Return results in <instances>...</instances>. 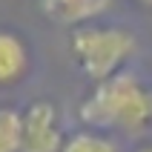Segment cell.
<instances>
[{
	"label": "cell",
	"mask_w": 152,
	"mask_h": 152,
	"mask_svg": "<svg viewBox=\"0 0 152 152\" xmlns=\"http://www.w3.org/2000/svg\"><path fill=\"white\" fill-rule=\"evenodd\" d=\"M80 121L86 126L98 129H126L138 132L152 121V92L135 75H121L95 83L83 103H80Z\"/></svg>",
	"instance_id": "cell-1"
},
{
	"label": "cell",
	"mask_w": 152,
	"mask_h": 152,
	"mask_svg": "<svg viewBox=\"0 0 152 152\" xmlns=\"http://www.w3.org/2000/svg\"><path fill=\"white\" fill-rule=\"evenodd\" d=\"M72 52L83 75L92 83H103L121 75V66L135 52V37L115 26H77L72 32Z\"/></svg>",
	"instance_id": "cell-2"
},
{
	"label": "cell",
	"mask_w": 152,
	"mask_h": 152,
	"mask_svg": "<svg viewBox=\"0 0 152 152\" xmlns=\"http://www.w3.org/2000/svg\"><path fill=\"white\" fill-rule=\"evenodd\" d=\"M23 126H20V152H60L63 149V129L60 115L52 101H34L26 106Z\"/></svg>",
	"instance_id": "cell-3"
},
{
	"label": "cell",
	"mask_w": 152,
	"mask_h": 152,
	"mask_svg": "<svg viewBox=\"0 0 152 152\" xmlns=\"http://www.w3.org/2000/svg\"><path fill=\"white\" fill-rule=\"evenodd\" d=\"M29 72V49L15 32L0 29V86L20 83Z\"/></svg>",
	"instance_id": "cell-4"
},
{
	"label": "cell",
	"mask_w": 152,
	"mask_h": 152,
	"mask_svg": "<svg viewBox=\"0 0 152 152\" xmlns=\"http://www.w3.org/2000/svg\"><path fill=\"white\" fill-rule=\"evenodd\" d=\"M103 6L106 0H43V12L58 23H80L98 15Z\"/></svg>",
	"instance_id": "cell-5"
},
{
	"label": "cell",
	"mask_w": 152,
	"mask_h": 152,
	"mask_svg": "<svg viewBox=\"0 0 152 152\" xmlns=\"http://www.w3.org/2000/svg\"><path fill=\"white\" fill-rule=\"evenodd\" d=\"M60 152H118L115 144L109 138H103L101 132L95 129H80V132H72V135L63 141V149Z\"/></svg>",
	"instance_id": "cell-6"
},
{
	"label": "cell",
	"mask_w": 152,
	"mask_h": 152,
	"mask_svg": "<svg viewBox=\"0 0 152 152\" xmlns=\"http://www.w3.org/2000/svg\"><path fill=\"white\" fill-rule=\"evenodd\" d=\"M23 115L12 106H0V152H20Z\"/></svg>",
	"instance_id": "cell-7"
},
{
	"label": "cell",
	"mask_w": 152,
	"mask_h": 152,
	"mask_svg": "<svg viewBox=\"0 0 152 152\" xmlns=\"http://www.w3.org/2000/svg\"><path fill=\"white\" fill-rule=\"evenodd\" d=\"M135 152H152V144H144V146H138Z\"/></svg>",
	"instance_id": "cell-8"
},
{
	"label": "cell",
	"mask_w": 152,
	"mask_h": 152,
	"mask_svg": "<svg viewBox=\"0 0 152 152\" xmlns=\"http://www.w3.org/2000/svg\"><path fill=\"white\" fill-rule=\"evenodd\" d=\"M138 3H144V6H152V0H138Z\"/></svg>",
	"instance_id": "cell-9"
}]
</instances>
